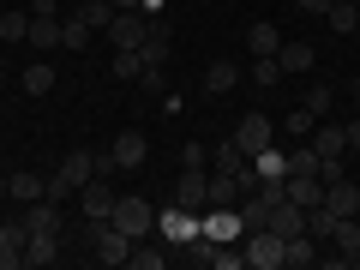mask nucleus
<instances>
[{
	"label": "nucleus",
	"mask_w": 360,
	"mask_h": 270,
	"mask_svg": "<svg viewBox=\"0 0 360 270\" xmlns=\"http://www.w3.org/2000/svg\"><path fill=\"white\" fill-rule=\"evenodd\" d=\"M283 234L276 229H246L240 234V252H246V270H283Z\"/></svg>",
	"instance_id": "1"
},
{
	"label": "nucleus",
	"mask_w": 360,
	"mask_h": 270,
	"mask_svg": "<svg viewBox=\"0 0 360 270\" xmlns=\"http://www.w3.org/2000/svg\"><path fill=\"white\" fill-rule=\"evenodd\" d=\"M108 168H115V156H96V150H66L60 156V168H54V174H60L66 180V186H72V193H78V186H84V180H96V174H108Z\"/></svg>",
	"instance_id": "2"
},
{
	"label": "nucleus",
	"mask_w": 360,
	"mask_h": 270,
	"mask_svg": "<svg viewBox=\"0 0 360 270\" xmlns=\"http://www.w3.org/2000/svg\"><path fill=\"white\" fill-rule=\"evenodd\" d=\"M115 222L120 234H127V240H144V234H156V210L144 205V198H115Z\"/></svg>",
	"instance_id": "3"
},
{
	"label": "nucleus",
	"mask_w": 360,
	"mask_h": 270,
	"mask_svg": "<svg viewBox=\"0 0 360 270\" xmlns=\"http://www.w3.org/2000/svg\"><path fill=\"white\" fill-rule=\"evenodd\" d=\"M115 198H120V193L108 186L103 174H96V180H84V186L72 193V205L84 210V222H108V217H115Z\"/></svg>",
	"instance_id": "4"
},
{
	"label": "nucleus",
	"mask_w": 360,
	"mask_h": 270,
	"mask_svg": "<svg viewBox=\"0 0 360 270\" xmlns=\"http://www.w3.org/2000/svg\"><path fill=\"white\" fill-rule=\"evenodd\" d=\"M90 252H96V264H127L132 240L115 229V222H90Z\"/></svg>",
	"instance_id": "5"
},
{
	"label": "nucleus",
	"mask_w": 360,
	"mask_h": 270,
	"mask_svg": "<svg viewBox=\"0 0 360 270\" xmlns=\"http://www.w3.org/2000/svg\"><path fill=\"white\" fill-rule=\"evenodd\" d=\"M156 234L168 240V252L174 246H186L198 234V210H186V205H168V210H156Z\"/></svg>",
	"instance_id": "6"
},
{
	"label": "nucleus",
	"mask_w": 360,
	"mask_h": 270,
	"mask_svg": "<svg viewBox=\"0 0 360 270\" xmlns=\"http://www.w3.org/2000/svg\"><path fill=\"white\" fill-rule=\"evenodd\" d=\"M229 139L240 144L246 156H258L264 144H276V120H270V115H258V108H252V115H240V127H234Z\"/></svg>",
	"instance_id": "7"
},
{
	"label": "nucleus",
	"mask_w": 360,
	"mask_h": 270,
	"mask_svg": "<svg viewBox=\"0 0 360 270\" xmlns=\"http://www.w3.org/2000/svg\"><path fill=\"white\" fill-rule=\"evenodd\" d=\"M174 205H186V210H205V205H210V168H180Z\"/></svg>",
	"instance_id": "8"
},
{
	"label": "nucleus",
	"mask_w": 360,
	"mask_h": 270,
	"mask_svg": "<svg viewBox=\"0 0 360 270\" xmlns=\"http://www.w3.org/2000/svg\"><path fill=\"white\" fill-rule=\"evenodd\" d=\"M25 246H30V222H0V270H25Z\"/></svg>",
	"instance_id": "9"
},
{
	"label": "nucleus",
	"mask_w": 360,
	"mask_h": 270,
	"mask_svg": "<svg viewBox=\"0 0 360 270\" xmlns=\"http://www.w3.org/2000/svg\"><path fill=\"white\" fill-rule=\"evenodd\" d=\"M115 49H144V37H150V18L144 13H115V25L103 30Z\"/></svg>",
	"instance_id": "10"
},
{
	"label": "nucleus",
	"mask_w": 360,
	"mask_h": 270,
	"mask_svg": "<svg viewBox=\"0 0 360 270\" xmlns=\"http://www.w3.org/2000/svg\"><path fill=\"white\" fill-rule=\"evenodd\" d=\"M25 222H30V234H66V205L37 198V205H25Z\"/></svg>",
	"instance_id": "11"
},
{
	"label": "nucleus",
	"mask_w": 360,
	"mask_h": 270,
	"mask_svg": "<svg viewBox=\"0 0 360 270\" xmlns=\"http://www.w3.org/2000/svg\"><path fill=\"white\" fill-rule=\"evenodd\" d=\"M108 156H115V168H144V156H150V139L127 127L115 144H108Z\"/></svg>",
	"instance_id": "12"
},
{
	"label": "nucleus",
	"mask_w": 360,
	"mask_h": 270,
	"mask_svg": "<svg viewBox=\"0 0 360 270\" xmlns=\"http://www.w3.org/2000/svg\"><path fill=\"white\" fill-rule=\"evenodd\" d=\"M283 198H288V205H300V210H312V205H324V180L319 174H288L283 180Z\"/></svg>",
	"instance_id": "13"
},
{
	"label": "nucleus",
	"mask_w": 360,
	"mask_h": 270,
	"mask_svg": "<svg viewBox=\"0 0 360 270\" xmlns=\"http://www.w3.org/2000/svg\"><path fill=\"white\" fill-rule=\"evenodd\" d=\"M168 258H174V252H168L162 234H144V240H132V258H127V264H132V270H162Z\"/></svg>",
	"instance_id": "14"
},
{
	"label": "nucleus",
	"mask_w": 360,
	"mask_h": 270,
	"mask_svg": "<svg viewBox=\"0 0 360 270\" xmlns=\"http://www.w3.org/2000/svg\"><path fill=\"white\" fill-rule=\"evenodd\" d=\"M246 168H252V156H246V150H240L234 139H222L217 150H210V174H234V180H240Z\"/></svg>",
	"instance_id": "15"
},
{
	"label": "nucleus",
	"mask_w": 360,
	"mask_h": 270,
	"mask_svg": "<svg viewBox=\"0 0 360 270\" xmlns=\"http://www.w3.org/2000/svg\"><path fill=\"white\" fill-rule=\"evenodd\" d=\"M312 150L319 156H348V127L342 120H319L312 127Z\"/></svg>",
	"instance_id": "16"
},
{
	"label": "nucleus",
	"mask_w": 360,
	"mask_h": 270,
	"mask_svg": "<svg viewBox=\"0 0 360 270\" xmlns=\"http://www.w3.org/2000/svg\"><path fill=\"white\" fill-rule=\"evenodd\" d=\"M324 205H330L336 210V217H360V186H354V180H330V186H324Z\"/></svg>",
	"instance_id": "17"
},
{
	"label": "nucleus",
	"mask_w": 360,
	"mask_h": 270,
	"mask_svg": "<svg viewBox=\"0 0 360 270\" xmlns=\"http://www.w3.org/2000/svg\"><path fill=\"white\" fill-rule=\"evenodd\" d=\"M276 49H283V37H276V25H270V18L246 25V54H252V60H264V54H276Z\"/></svg>",
	"instance_id": "18"
},
{
	"label": "nucleus",
	"mask_w": 360,
	"mask_h": 270,
	"mask_svg": "<svg viewBox=\"0 0 360 270\" xmlns=\"http://www.w3.org/2000/svg\"><path fill=\"white\" fill-rule=\"evenodd\" d=\"M6 198H13V205H37V198H42V174L13 168V174H6Z\"/></svg>",
	"instance_id": "19"
},
{
	"label": "nucleus",
	"mask_w": 360,
	"mask_h": 270,
	"mask_svg": "<svg viewBox=\"0 0 360 270\" xmlns=\"http://www.w3.org/2000/svg\"><path fill=\"white\" fill-rule=\"evenodd\" d=\"M319 252H324V246L312 240V234H288V246H283V264H288V270H307V264H319Z\"/></svg>",
	"instance_id": "20"
},
{
	"label": "nucleus",
	"mask_w": 360,
	"mask_h": 270,
	"mask_svg": "<svg viewBox=\"0 0 360 270\" xmlns=\"http://www.w3.org/2000/svg\"><path fill=\"white\" fill-rule=\"evenodd\" d=\"M60 240H66V234H30V246H25V270L54 264V258H60Z\"/></svg>",
	"instance_id": "21"
},
{
	"label": "nucleus",
	"mask_w": 360,
	"mask_h": 270,
	"mask_svg": "<svg viewBox=\"0 0 360 270\" xmlns=\"http://www.w3.org/2000/svg\"><path fill=\"white\" fill-rule=\"evenodd\" d=\"M234 84H240V66L234 60H210L205 66V96H229Z\"/></svg>",
	"instance_id": "22"
},
{
	"label": "nucleus",
	"mask_w": 360,
	"mask_h": 270,
	"mask_svg": "<svg viewBox=\"0 0 360 270\" xmlns=\"http://www.w3.org/2000/svg\"><path fill=\"white\" fill-rule=\"evenodd\" d=\"M324 25H330L336 37H354V30H360V0H330V13H324Z\"/></svg>",
	"instance_id": "23"
},
{
	"label": "nucleus",
	"mask_w": 360,
	"mask_h": 270,
	"mask_svg": "<svg viewBox=\"0 0 360 270\" xmlns=\"http://www.w3.org/2000/svg\"><path fill=\"white\" fill-rule=\"evenodd\" d=\"M270 229L283 234V240H288V234H307V210L288 205V198H276V210H270Z\"/></svg>",
	"instance_id": "24"
},
{
	"label": "nucleus",
	"mask_w": 360,
	"mask_h": 270,
	"mask_svg": "<svg viewBox=\"0 0 360 270\" xmlns=\"http://www.w3.org/2000/svg\"><path fill=\"white\" fill-rule=\"evenodd\" d=\"M30 49H37V54H54V49H60V18H37V13H30Z\"/></svg>",
	"instance_id": "25"
},
{
	"label": "nucleus",
	"mask_w": 360,
	"mask_h": 270,
	"mask_svg": "<svg viewBox=\"0 0 360 270\" xmlns=\"http://www.w3.org/2000/svg\"><path fill=\"white\" fill-rule=\"evenodd\" d=\"M18 84H25L30 96H49V90L60 84V78H54V60H30L25 72H18Z\"/></svg>",
	"instance_id": "26"
},
{
	"label": "nucleus",
	"mask_w": 360,
	"mask_h": 270,
	"mask_svg": "<svg viewBox=\"0 0 360 270\" xmlns=\"http://www.w3.org/2000/svg\"><path fill=\"white\" fill-rule=\"evenodd\" d=\"M252 174H258V180H288V150H276V144H264V150L252 156Z\"/></svg>",
	"instance_id": "27"
},
{
	"label": "nucleus",
	"mask_w": 360,
	"mask_h": 270,
	"mask_svg": "<svg viewBox=\"0 0 360 270\" xmlns=\"http://www.w3.org/2000/svg\"><path fill=\"white\" fill-rule=\"evenodd\" d=\"M276 60H283V72H312V66H319V54H312V42H283V49H276Z\"/></svg>",
	"instance_id": "28"
},
{
	"label": "nucleus",
	"mask_w": 360,
	"mask_h": 270,
	"mask_svg": "<svg viewBox=\"0 0 360 270\" xmlns=\"http://www.w3.org/2000/svg\"><path fill=\"white\" fill-rule=\"evenodd\" d=\"M90 37H96V30H90L78 13H72V18H60V49H90Z\"/></svg>",
	"instance_id": "29"
},
{
	"label": "nucleus",
	"mask_w": 360,
	"mask_h": 270,
	"mask_svg": "<svg viewBox=\"0 0 360 270\" xmlns=\"http://www.w3.org/2000/svg\"><path fill=\"white\" fill-rule=\"evenodd\" d=\"M108 72L120 78V84H139V72H144V60H139V49H115V66Z\"/></svg>",
	"instance_id": "30"
},
{
	"label": "nucleus",
	"mask_w": 360,
	"mask_h": 270,
	"mask_svg": "<svg viewBox=\"0 0 360 270\" xmlns=\"http://www.w3.org/2000/svg\"><path fill=\"white\" fill-rule=\"evenodd\" d=\"M252 84H258V90H276V84H283V60H276V54L252 60Z\"/></svg>",
	"instance_id": "31"
},
{
	"label": "nucleus",
	"mask_w": 360,
	"mask_h": 270,
	"mask_svg": "<svg viewBox=\"0 0 360 270\" xmlns=\"http://www.w3.org/2000/svg\"><path fill=\"white\" fill-rule=\"evenodd\" d=\"M78 18H84L90 30H108V25H115V6H108V0H84V6H78Z\"/></svg>",
	"instance_id": "32"
},
{
	"label": "nucleus",
	"mask_w": 360,
	"mask_h": 270,
	"mask_svg": "<svg viewBox=\"0 0 360 270\" xmlns=\"http://www.w3.org/2000/svg\"><path fill=\"white\" fill-rule=\"evenodd\" d=\"M30 37V13H0V42H25Z\"/></svg>",
	"instance_id": "33"
},
{
	"label": "nucleus",
	"mask_w": 360,
	"mask_h": 270,
	"mask_svg": "<svg viewBox=\"0 0 360 270\" xmlns=\"http://www.w3.org/2000/svg\"><path fill=\"white\" fill-rule=\"evenodd\" d=\"M330 246H336V252H360V222L342 217V222H336V234H330Z\"/></svg>",
	"instance_id": "34"
},
{
	"label": "nucleus",
	"mask_w": 360,
	"mask_h": 270,
	"mask_svg": "<svg viewBox=\"0 0 360 270\" xmlns=\"http://www.w3.org/2000/svg\"><path fill=\"white\" fill-rule=\"evenodd\" d=\"M210 205H240V186H234V174H210Z\"/></svg>",
	"instance_id": "35"
},
{
	"label": "nucleus",
	"mask_w": 360,
	"mask_h": 270,
	"mask_svg": "<svg viewBox=\"0 0 360 270\" xmlns=\"http://www.w3.org/2000/svg\"><path fill=\"white\" fill-rule=\"evenodd\" d=\"M300 108H307L312 120H324V115H330V84H312V90H307V103H300Z\"/></svg>",
	"instance_id": "36"
},
{
	"label": "nucleus",
	"mask_w": 360,
	"mask_h": 270,
	"mask_svg": "<svg viewBox=\"0 0 360 270\" xmlns=\"http://www.w3.org/2000/svg\"><path fill=\"white\" fill-rule=\"evenodd\" d=\"M139 90H144V96H162V90H168V66H144V72H139Z\"/></svg>",
	"instance_id": "37"
},
{
	"label": "nucleus",
	"mask_w": 360,
	"mask_h": 270,
	"mask_svg": "<svg viewBox=\"0 0 360 270\" xmlns=\"http://www.w3.org/2000/svg\"><path fill=\"white\" fill-rule=\"evenodd\" d=\"M283 127H288V132H295V139H307V132H312V127H319V120H312V115H307V108H295V115H288V120H283Z\"/></svg>",
	"instance_id": "38"
},
{
	"label": "nucleus",
	"mask_w": 360,
	"mask_h": 270,
	"mask_svg": "<svg viewBox=\"0 0 360 270\" xmlns=\"http://www.w3.org/2000/svg\"><path fill=\"white\" fill-rule=\"evenodd\" d=\"M180 168H210V150L205 144H186V150H180Z\"/></svg>",
	"instance_id": "39"
},
{
	"label": "nucleus",
	"mask_w": 360,
	"mask_h": 270,
	"mask_svg": "<svg viewBox=\"0 0 360 270\" xmlns=\"http://www.w3.org/2000/svg\"><path fill=\"white\" fill-rule=\"evenodd\" d=\"M30 13L37 18H60V0H30Z\"/></svg>",
	"instance_id": "40"
},
{
	"label": "nucleus",
	"mask_w": 360,
	"mask_h": 270,
	"mask_svg": "<svg viewBox=\"0 0 360 270\" xmlns=\"http://www.w3.org/2000/svg\"><path fill=\"white\" fill-rule=\"evenodd\" d=\"M342 127H348V156H360V115H354V120H342Z\"/></svg>",
	"instance_id": "41"
},
{
	"label": "nucleus",
	"mask_w": 360,
	"mask_h": 270,
	"mask_svg": "<svg viewBox=\"0 0 360 270\" xmlns=\"http://www.w3.org/2000/svg\"><path fill=\"white\" fill-rule=\"evenodd\" d=\"M295 6H300V13H312V18H324V13H330V0H295Z\"/></svg>",
	"instance_id": "42"
},
{
	"label": "nucleus",
	"mask_w": 360,
	"mask_h": 270,
	"mask_svg": "<svg viewBox=\"0 0 360 270\" xmlns=\"http://www.w3.org/2000/svg\"><path fill=\"white\" fill-rule=\"evenodd\" d=\"M108 6H115V13H139L144 0H108Z\"/></svg>",
	"instance_id": "43"
},
{
	"label": "nucleus",
	"mask_w": 360,
	"mask_h": 270,
	"mask_svg": "<svg viewBox=\"0 0 360 270\" xmlns=\"http://www.w3.org/2000/svg\"><path fill=\"white\" fill-rule=\"evenodd\" d=\"M0 198H6V174H0Z\"/></svg>",
	"instance_id": "44"
},
{
	"label": "nucleus",
	"mask_w": 360,
	"mask_h": 270,
	"mask_svg": "<svg viewBox=\"0 0 360 270\" xmlns=\"http://www.w3.org/2000/svg\"><path fill=\"white\" fill-rule=\"evenodd\" d=\"M6 78H13V72H6V66H0V84H6Z\"/></svg>",
	"instance_id": "45"
},
{
	"label": "nucleus",
	"mask_w": 360,
	"mask_h": 270,
	"mask_svg": "<svg viewBox=\"0 0 360 270\" xmlns=\"http://www.w3.org/2000/svg\"><path fill=\"white\" fill-rule=\"evenodd\" d=\"M354 96H360V78H354Z\"/></svg>",
	"instance_id": "46"
},
{
	"label": "nucleus",
	"mask_w": 360,
	"mask_h": 270,
	"mask_svg": "<svg viewBox=\"0 0 360 270\" xmlns=\"http://www.w3.org/2000/svg\"><path fill=\"white\" fill-rule=\"evenodd\" d=\"M0 6H6V0H0Z\"/></svg>",
	"instance_id": "47"
}]
</instances>
